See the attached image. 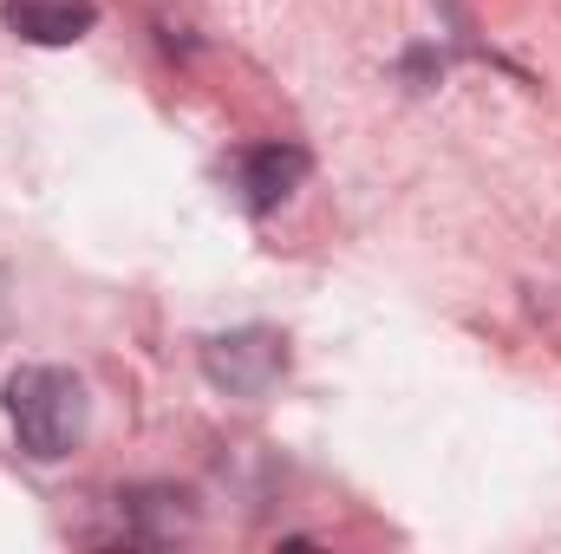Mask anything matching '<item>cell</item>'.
I'll return each mask as SVG.
<instances>
[{"label":"cell","mask_w":561,"mask_h":554,"mask_svg":"<svg viewBox=\"0 0 561 554\" xmlns=\"http://www.w3.org/2000/svg\"><path fill=\"white\" fill-rule=\"evenodd\" d=\"M7 424L20 437L26 457L39 463H59L85 443V424H92V399H85V379L66 372V366H20L7 379Z\"/></svg>","instance_id":"obj_1"},{"label":"cell","mask_w":561,"mask_h":554,"mask_svg":"<svg viewBox=\"0 0 561 554\" xmlns=\"http://www.w3.org/2000/svg\"><path fill=\"white\" fill-rule=\"evenodd\" d=\"M203 372H209V385H222V392H236V399H262L280 372H287V339L268 333V326L216 333V339L203 346Z\"/></svg>","instance_id":"obj_2"},{"label":"cell","mask_w":561,"mask_h":554,"mask_svg":"<svg viewBox=\"0 0 561 554\" xmlns=\"http://www.w3.org/2000/svg\"><path fill=\"white\" fill-rule=\"evenodd\" d=\"M300 176H307V150L300 143H255V150L236 157V189H242V203L255 216L280 209L300 189Z\"/></svg>","instance_id":"obj_3"},{"label":"cell","mask_w":561,"mask_h":554,"mask_svg":"<svg viewBox=\"0 0 561 554\" xmlns=\"http://www.w3.org/2000/svg\"><path fill=\"white\" fill-rule=\"evenodd\" d=\"M0 20H7V33H20L33 46H72L99 26V7L92 0H0Z\"/></svg>","instance_id":"obj_4"}]
</instances>
